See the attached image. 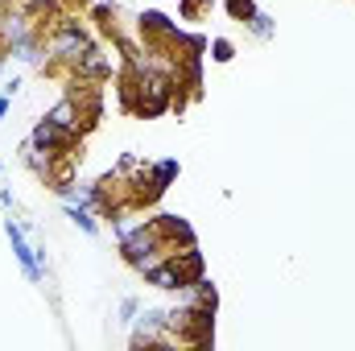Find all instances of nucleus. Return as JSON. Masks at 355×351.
I'll list each match as a JSON object with an SVG mask.
<instances>
[{"label": "nucleus", "instance_id": "f257e3e1", "mask_svg": "<svg viewBox=\"0 0 355 351\" xmlns=\"http://www.w3.org/2000/svg\"><path fill=\"white\" fill-rule=\"evenodd\" d=\"M120 252H124V261L132 264L137 273L153 268V264L166 261V257H174V248H170V240L162 236L157 219H145L141 228H132V232H120Z\"/></svg>", "mask_w": 355, "mask_h": 351}, {"label": "nucleus", "instance_id": "f03ea898", "mask_svg": "<svg viewBox=\"0 0 355 351\" xmlns=\"http://www.w3.org/2000/svg\"><path fill=\"white\" fill-rule=\"evenodd\" d=\"M46 50H50L58 62H75V58H83L91 50V33L83 29V21H79L75 12H62V17L54 21V29L46 33Z\"/></svg>", "mask_w": 355, "mask_h": 351}, {"label": "nucleus", "instance_id": "7ed1b4c3", "mask_svg": "<svg viewBox=\"0 0 355 351\" xmlns=\"http://www.w3.org/2000/svg\"><path fill=\"white\" fill-rule=\"evenodd\" d=\"M4 232H8V244H12V252H17L21 268H25V277H29V281H42V273H46V261H42V252L25 244V236H21V228H17L12 219L4 223Z\"/></svg>", "mask_w": 355, "mask_h": 351}, {"label": "nucleus", "instance_id": "20e7f679", "mask_svg": "<svg viewBox=\"0 0 355 351\" xmlns=\"http://www.w3.org/2000/svg\"><path fill=\"white\" fill-rule=\"evenodd\" d=\"M170 264L178 268V277H182V289L186 285H194L198 277H202V252L190 244V248H178L174 257H170Z\"/></svg>", "mask_w": 355, "mask_h": 351}, {"label": "nucleus", "instance_id": "39448f33", "mask_svg": "<svg viewBox=\"0 0 355 351\" xmlns=\"http://www.w3.org/2000/svg\"><path fill=\"white\" fill-rule=\"evenodd\" d=\"M157 228H162V236L170 240V248H190L194 244V232H190V223L186 219H178V215H157Z\"/></svg>", "mask_w": 355, "mask_h": 351}, {"label": "nucleus", "instance_id": "423d86ee", "mask_svg": "<svg viewBox=\"0 0 355 351\" xmlns=\"http://www.w3.org/2000/svg\"><path fill=\"white\" fill-rule=\"evenodd\" d=\"M145 281H149V285H157V289H166V293L182 289V277H178V268L170 264V257H166V261H157L153 268H145Z\"/></svg>", "mask_w": 355, "mask_h": 351}, {"label": "nucleus", "instance_id": "0eeeda50", "mask_svg": "<svg viewBox=\"0 0 355 351\" xmlns=\"http://www.w3.org/2000/svg\"><path fill=\"white\" fill-rule=\"evenodd\" d=\"M67 215H71V219H75V223H79V228H83L87 236H95V232H99V223H95V215H91L87 207H83V203H79V207H75V203H67Z\"/></svg>", "mask_w": 355, "mask_h": 351}, {"label": "nucleus", "instance_id": "6e6552de", "mask_svg": "<svg viewBox=\"0 0 355 351\" xmlns=\"http://www.w3.org/2000/svg\"><path fill=\"white\" fill-rule=\"evenodd\" d=\"M227 12H232V21L248 25V21L257 17V4H252V0H227Z\"/></svg>", "mask_w": 355, "mask_h": 351}, {"label": "nucleus", "instance_id": "1a4fd4ad", "mask_svg": "<svg viewBox=\"0 0 355 351\" xmlns=\"http://www.w3.org/2000/svg\"><path fill=\"white\" fill-rule=\"evenodd\" d=\"M211 58H215V62H232V58H236L232 42H227V37H215V42H211Z\"/></svg>", "mask_w": 355, "mask_h": 351}, {"label": "nucleus", "instance_id": "9d476101", "mask_svg": "<svg viewBox=\"0 0 355 351\" xmlns=\"http://www.w3.org/2000/svg\"><path fill=\"white\" fill-rule=\"evenodd\" d=\"M248 29H252L257 37H272V17H268V12H261V8H257V17L248 21Z\"/></svg>", "mask_w": 355, "mask_h": 351}, {"label": "nucleus", "instance_id": "9b49d317", "mask_svg": "<svg viewBox=\"0 0 355 351\" xmlns=\"http://www.w3.org/2000/svg\"><path fill=\"white\" fill-rule=\"evenodd\" d=\"M207 8H211V0H182V17H190V21H198Z\"/></svg>", "mask_w": 355, "mask_h": 351}, {"label": "nucleus", "instance_id": "f8f14e48", "mask_svg": "<svg viewBox=\"0 0 355 351\" xmlns=\"http://www.w3.org/2000/svg\"><path fill=\"white\" fill-rule=\"evenodd\" d=\"M132 314H137V298H124V306H120V323H132Z\"/></svg>", "mask_w": 355, "mask_h": 351}, {"label": "nucleus", "instance_id": "ddd939ff", "mask_svg": "<svg viewBox=\"0 0 355 351\" xmlns=\"http://www.w3.org/2000/svg\"><path fill=\"white\" fill-rule=\"evenodd\" d=\"M67 4V12H75V8H83V4H91V0H62Z\"/></svg>", "mask_w": 355, "mask_h": 351}, {"label": "nucleus", "instance_id": "4468645a", "mask_svg": "<svg viewBox=\"0 0 355 351\" xmlns=\"http://www.w3.org/2000/svg\"><path fill=\"white\" fill-rule=\"evenodd\" d=\"M4 116H8V95L0 99V120H4Z\"/></svg>", "mask_w": 355, "mask_h": 351}]
</instances>
